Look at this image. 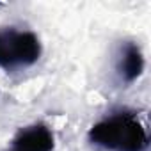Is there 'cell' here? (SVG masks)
<instances>
[{"mask_svg": "<svg viewBox=\"0 0 151 151\" xmlns=\"http://www.w3.org/2000/svg\"><path fill=\"white\" fill-rule=\"evenodd\" d=\"M43 46L39 37L30 30L16 27L0 29V68L16 71L36 64L41 57Z\"/></svg>", "mask_w": 151, "mask_h": 151, "instance_id": "7a4b0ae2", "label": "cell"}, {"mask_svg": "<svg viewBox=\"0 0 151 151\" xmlns=\"http://www.w3.org/2000/svg\"><path fill=\"white\" fill-rule=\"evenodd\" d=\"M53 149H55V137L52 130L43 123L20 128L11 142V151H53Z\"/></svg>", "mask_w": 151, "mask_h": 151, "instance_id": "3957f363", "label": "cell"}, {"mask_svg": "<svg viewBox=\"0 0 151 151\" xmlns=\"http://www.w3.org/2000/svg\"><path fill=\"white\" fill-rule=\"evenodd\" d=\"M89 140L110 151H147L149 135L133 112H116L94 123Z\"/></svg>", "mask_w": 151, "mask_h": 151, "instance_id": "6da1fadb", "label": "cell"}, {"mask_svg": "<svg viewBox=\"0 0 151 151\" xmlns=\"http://www.w3.org/2000/svg\"><path fill=\"white\" fill-rule=\"evenodd\" d=\"M117 75L124 84H133L144 71V55L140 52V46L133 41H126L121 46L119 59L116 64Z\"/></svg>", "mask_w": 151, "mask_h": 151, "instance_id": "277c9868", "label": "cell"}]
</instances>
